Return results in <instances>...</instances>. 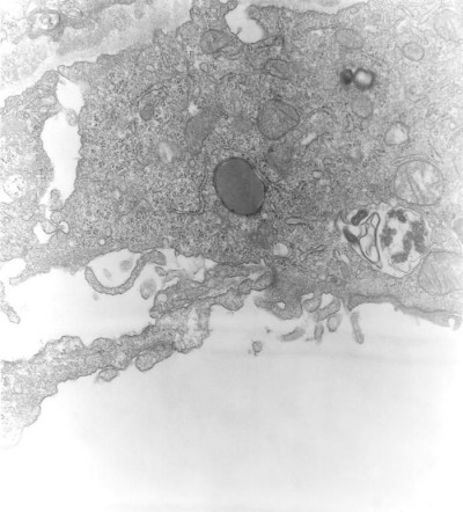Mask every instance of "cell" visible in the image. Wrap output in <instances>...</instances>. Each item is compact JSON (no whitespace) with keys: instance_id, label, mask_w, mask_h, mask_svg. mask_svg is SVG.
I'll use <instances>...</instances> for the list:
<instances>
[{"instance_id":"7a4b0ae2","label":"cell","mask_w":463,"mask_h":512,"mask_svg":"<svg viewBox=\"0 0 463 512\" xmlns=\"http://www.w3.org/2000/svg\"><path fill=\"white\" fill-rule=\"evenodd\" d=\"M299 124V114L295 108L283 101L271 100L261 109L259 128L269 140H278L289 134Z\"/></svg>"},{"instance_id":"6da1fadb","label":"cell","mask_w":463,"mask_h":512,"mask_svg":"<svg viewBox=\"0 0 463 512\" xmlns=\"http://www.w3.org/2000/svg\"><path fill=\"white\" fill-rule=\"evenodd\" d=\"M219 200L235 215L254 216L266 200V186L253 166L241 158L220 163L213 174Z\"/></svg>"}]
</instances>
